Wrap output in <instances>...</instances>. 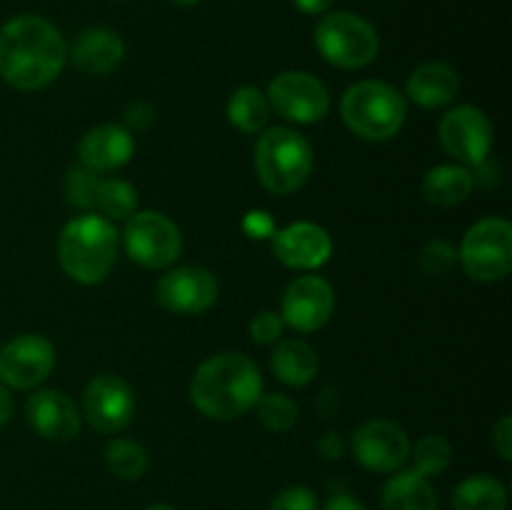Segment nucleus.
Instances as JSON below:
<instances>
[{"label":"nucleus","instance_id":"obj_10","mask_svg":"<svg viewBox=\"0 0 512 510\" xmlns=\"http://www.w3.org/2000/svg\"><path fill=\"white\" fill-rule=\"evenodd\" d=\"M440 143L463 165H480L493 148V125L488 115L473 105H458L440 120Z\"/></svg>","mask_w":512,"mask_h":510},{"label":"nucleus","instance_id":"obj_34","mask_svg":"<svg viewBox=\"0 0 512 510\" xmlns=\"http://www.w3.org/2000/svg\"><path fill=\"white\" fill-rule=\"evenodd\" d=\"M125 123L133 130H138V133H143V130H148L155 123V108L148 100H135L125 110Z\"/></svg>","mask_w":512,"mask_h":510},{"label":"nucleus","instance_id":"obj_9","mask_svg":"<svg viewBox=\"0 0 512 510\" xmlns=\"http://www.w3.org/2000/svg\"><path fill=\"white\" fill-rule=\"evenodd\" d=\"M268 103L280 118L290 123H318L330 110V93L315 75L303 70H285L268 85Z\"/></svg>","mask_w":512,"mask_h":510},{"label":"nucleus","instance_id":"obj_2","mask_svg":"<svg viewBox=\"0 0 512 510\" xmlns=\"http://www.w3.org/2000/svg\"><path fill=\"white\" fill-rule=\"evenodd\" d=\"M263 395L260 370L248 355L218 353L205 360L190 380L195 408L213 420H233L248 413Z\"/></svg>","mask_w":512,"mask_h":510},{"label":"nucleus","instance_id":"obj_7","mask_svg":"<svg viewBox=\"0 0 512 510\" xmlns=\"http://www.w3.org/2000/svg\"><path fill=\"white\" fill-rule=\"evenodd\" d=\"M458 260L480 283L508 278L512 270V225L503 218H485L465 233Z\"/></svg>","mask_w":512,"mask_h":510},{"label":"nucleus","instance_id":"obj_29","mask_svg":"<svg viewBox=\"0 0 512 510\" xmlns=\"http://www.w3.org/2000/svg\"><path fill=\"white\" fill-rule=\"evenodd\" d=\"M450 460H453V450H450L448 440L440 438V435H425L413 448V470L423 478L443 475L448 470Z\"/></svg>","mask_w":512,"mask_h":510},{"label":"nucleus","instance_id":"obj_40","mask_svg":"<svg viewBox=\"0 0 512 510\" xmlns=\"http://www.w3.org/2000/svg\"><path fill=\"white\" fill-rule=\"evenodd\" d=\"M10 418H13V398H10L5 385H0V428L8 425Z\"/></svg>","mask_w":512,"mask_h":510},{"label":"nucleus","instance_id":"obj_1","mask_svg":"<svg viewBox=\"0 0 512 510\" xmlns=\"http://www.w3.org/2000/svg\"><path fill=\"white\" fill-rule=\"evenodd\" d=\"M68 43L40 15H18L0 28V78L15 90H43L63 73Z\"/></svg>","mask_w":512,"mask_h":510},{"label":"nucleus","instance_id":"obj_38","mask_svg":"<svg viewBox=\"0 0 512 510\" xmlns=\"http://www.w3.org/2000/svg\"><path fill=\"white\" fill-rule=\"evenodd\" d=\"M245 225H248L255 238H263V235H268L273 230V223H270V218L265 213H250Z\"/></svg>","mask_w":512,"mask_h":510},{"label":"nucleus","instance_id":"obj_21","mask_svg":"<svg viewBox=\"0 0 512 510\" xmlns=\"http://www.w3.org/2000/svg\"><path fill=\"white\" fill-rule=\"evenodd\" d=\"M383 510H438V495L428 478L415 470H403L385 483L380 495Z\"/></svg>","mask_w":512,"mask_h":510},{"label":"nucleus","instance_id":"obj_15","mask_svg":"<svg viewBox=\"0 0 512 510\" xmlns=\"http://www.w3.org/2000/svg\"><path fill=\"white\" fill-rule=\"evenodd\" d=\"M353 455L373 473H393L408 460L410 440L390 420H368L353 433Z\"/></svg>","mask_w":512,"mask_h":510},{"label":"nucleus","instance_id":"obj_11","mask_svg":"<svg viewBox=\"0 0 512 510\" xmlns=\"http://www.w3.org/2000/svg\"><path fill=\"white\" fill-rule=\"evenodd\" d=\"M158 303L173 315H200L218 300V280L200 265H180L158 280Z\"/></svg>","mask_w":512,"mask_h":510},{"label":"nucleus","instance_id":"obj_25","mask_svg":"<svg viewBox=\"0 0 512 510\" xmlns=\"http://www.w3.org/2000/svg\"><path fill=\"white\" fill-rule=\"evenodd\" d=\"M270 103L265 93H260L253 85L238 88L228 100V120L240 133L255 135L268 125Z\"/></svg>","mask_w":512,"mask_h":510},{"label":"nucleus","instance_id":"obj_16","mask_svg":"<svg viewBox=\"0 0 512 510\" xmlns=\"http://www.w3.org/2000/svg\"><path fill=\"white\" fill-rule=\"evenodd\" d=\"M273 253L283 265L295 270H315L333 255V240L320 225L293 223L273 235Z\"/></svg>","mask_w":512,"mask_h":510},{"label":"nucleus","instance_id":"obj_20","mask_svg":"<svg viewBox=\"0 0 512 510\" xmlns=\"http://www.w3.org/2000/svg\"><path fill=\"white\" fill-rule=\"evenodd\" d=\"M458 90V73L448 63H440V60L418 65L408 78V85H405V95L413 103H418L420 108H443V105L453 103Z\"/></svg>","mask_w":512,"mask_h":510},{"label":"nucleus","instance_id":"obj_33","mask_svg":"<svg viewBox=\"0 0 512 510\" xmlns=\"http://www.w3.org/2000/svg\"><path fill=\"white\" fill-rule=\"evenodd\" d=\"M283 330V318L278 313H273V310H263V313H258L250 320V338L260 345H270L275 340H280Z\"/></svg>","mask_w":512,"mask_h":510},{"label":"nucleus","instance_id":"obj_19","mask_svg":"<svg viewBox=\"0 0 512 510\" xmlns=\"http://www.w3.org/2000/svg\"><path fill=\"white\" fill-rule=\"evenodd\" d=\"M70 58L83 73L88 75H108L123 63L125 43L115 30L108 28H88L78 35L73 43Z\"/></svg>","mask_w":512,"mask_h":510},{"label":"nucleus","instance_id":"obj_12","mask_svg":"<svg viewBox=\"0 0 512 510\" xmlns=\"http://www.w3.org/2000/svg\"><path fill=\"white\" fill-rule=\"evenodd\" d=\"M83 410L98 433L113 435L130 425L135 415V395L118 375H98L83 393Z\"/></svg>","mask_w":512,"mask_h":510},{"label":"nucleus","instance_id":"obj_39","mask_svg":"<svg viewBox=\"0 0 512 510\" xmlns=\"http://www.w3.org/2000/svg\"><path fill=\"white\" fill-rule=\"evenodd\" d=\"M293 3H295V8L305 15H323V13H328L330 5H333V0H293Z\"/></svg>","mask_w":512,"mask_h":510},{"label":"nucleus","instance_id":"obj_30","mask_svg":"<svg viewBox=\"0 0 512 510\" xmlns=\"http://www.w3.org/2000/svg\"><path fill=\"white\" fill-rule=\"evenodd\" d=\"M100 180H103V178H100L95 170L85 168V165H80V168H73L68 175H65V183H63L65 200H68L70 205H75V208H80V210L95 208Z\"/></svg>","mask_w":512,"mask_h":510},{"label":"nucleus","instance_id":"obj_14","mask_svg":"<svg viewBox=\"0 0 512 510\" xmlns=\"http://www.w3.org/2000/svg\"><path fill=\"white\" fill-rule=\"evenodd\" d=\"M333 310L335 293L328 280L320 275H300L285 288L280 318L300 333H313L333 318Z\"/></svg>","mask_w":512,"mask_h":510},{"label":"nucleus","instance_id":"obj_42","mask_svg":"<svg viewBox=\"0 0 512 510\" xmlns=\"http://www.w3.org/2000/svg\"><path fill=\"white\" fill-rule=\"evenodd\" d=\"M145 510H175V508H173V505H168V503H153V505H148Z\"/></svg>","mask_w":512,"mask_h":510},{"label":"nucleus","instance_id":"obj_4","mask_svg":"<svg viewBox=\"0 0 512 510\" xmlns=\"http://www.w3.org/2000/svg\"><path fill=\"white\" fill-rule=\"evenodd\" d=\"M405 98L388 83L380 80H360L345 90L340 100V115L345 125L353 130L358 138L390 140L400 133L405 123Z\"/></svg>","mask_w":512,"mask_h":510},{"label":"nucleus","instance_id":"obj_28","mask_svg":"<svg viewBox=\"0 0 512 510\" xmlns=\"http://www.w3.org/2000/svg\"><path fill=\"white\" fill-rule=\"evenodd\" d=\"M253 408L258 410L260 423L275 433H288L298 423V405L283 393H263Z\"/></svg>","mask_w":512,"mask_h":510},{"label":"nucleus","instance_id":"obj_36","mask_svg":"<svg viewBox=\"0 0 512 510\" xmlns=\"http://www.w3.org/2000/svg\"><path fill=\"white\" fill-rule=\"evenodd\" d=\"M343 438H340V433H325L323 438L318 440V453L323 455L325 460H340L343 458Z\"/></svg>","mask_w":512,"mask_h":510},{"label":"nucleus","instance_id":"obj_22","mask_svg":"<svg viewBox=\"0 0 512 510\" xmlns=\"http://www.w3.org/2000/svg\"><path fill=\"white\" fill-rule=\"evenodd\" d=\"M475 188V175L465 165H435L423 178V195L428 203L453 208L468 200Z\"/></svg>","mask_w":512,"mask_h":510},{"label":"nucleus","instance_id":"obj_23","mask_svg":"<svg viewBox=\"0 0 512 510\" xmlns=\"http://www.w3.org/2000/svg\"><path fill=\"white\" fill-rule=\"evenodd\" d=\"M270 368L280 383L303 388V385L313 383V378L318 375V353L303 340H283L273 350Z\"/></svg>","mask_w":512,"mask_h":510},{"label":"nucleus","instance_id":"obj_8","mask_svg":"<svg viewBox=\"0 0 512 510\" xmlns=\"http://www.w3.org/2000/svg\"><path fill=\"white\" fill-rule=\"evenodd\" d=\"M125 253L138 265L150 270L170 268L183 253V235L180 228L158 210L133 213L125 223L123 233Z\"/></svg>","mask_w":512,"mask_h":510},{"label":"nucleus","instance_id":"obj_17","mask_svg":"<svg viewBox=\"0 0 512 510\" xmlns=\"http://www.w3.org/2000/svg\"><path fill=\"white\" fill-rule=\"evenodd\" d=\"M28 425L50 443H68L80 433V413L60 390H38L25 403Z\"/></svg>","mask_w":512,"mask_h":510},{"label":"nucleus","instance_id":"obj_18","mask_svg":"<svg viewBox=\"0 0 512 510\" xmlns=\"http://www.w3.org/2000/svg\"><path fill=\"white\" fill-rule=\"evenodd\" d=\"M80 165L105 173V170H118L128 165L135 155V140L128 128L123 125H98L88 130L78 145Z\"/></svg>","mask_w":512,"mask_h":510},{"label":"nucleus","instance_id":"obj_37","mask_svg":"<svg viewBox=\"0 0 512 510\" xmlns=\"http://www.w3.org/2000/svg\"><path fill=\"white\" fill-rule=\"evenodd\" d=\"M323 510H368V508H365L358 498H353V495L338 493L325 503Z\"/></svg>","mask_w":512,"mask_h":510},{"label":"nucleus","instance_id":"obj_35","mask_svg":"<svg viewBox=\"0 0 512 510\" xmlns=\"http://www.w3.org/2000/svg\"><path fill=\"white\" fill-rule=\"evenodd\" d=\"M493 445H495V450H498L500 458L503 460L512 458V420H510V415H503V418L498 420V425H495Z\"/></svg>","mask_w":512,"mask_h":510},{"label":"nucleus","instance_id":"obj_6","mask_svg":"<svg viewBox=\"0 0 512 510\" xmlns=\"http://www.w3.org/2000/svg\"><path fill=\"white\" fill-rule=\"evenodd\" d=\"M315 48L335 68L358 70L378 58L380 38L373 25L358 13H328L315 28Z\"/></svg>","mask_w":512,"mask_h":510},{"label":"nucleus","instance_id":"obj_13","mask_svg":"<svg viewBox=\"0 0 512 510\" xmlns=\"http://www.w3.org/2000/svg\"><path fill=\"white\" fill-rule=\"evenodd\" d=\"M55 368V348L43 335H20L0 350V380L8 388L30 390Z\"/></svg>","mask_w":512,"mask_h":510},{"label":"nucleus","instance_id":"obj_26","mask_svg":"<svg viewBox=\"0 0 512 510\" xmlns=\"http://www.w3.org/2000/svg\"><path fill=\"white\" fill-rule=\"evenodd\" d=\"M105 465H108V470L115 478L133 483V480L143 478V473L148 470V453L135 440L115 438L105 448Z\"/></svg>","mask_w":512,"mask_h":510},{"label":"nucleus","instance_id":"obj_32","mask_svg":"<svg viewBox=\"0 0 512 510\" xmlns=\"http://www.w3.org/2000/svg\"><path fill=\"white\" fill-rule=\"evenodd\" d=\"M268 510H318V495L305 485H290L270 500Z\"/></svg>","mask_w":512,"mask_h":510},{"label":"nucleus","instance_id":"obj_24","mask_svg":"<svg viewBox=\"0 0 512 510\" xmlns=\"http://www.w3.org/2000/svg\"><path fill=\"white\" fill-rule=\"evenodd\" d=\"M508 488L493 475H470L455 488L453 510H505Z\"/></svg>","mask_w":512,"mask_h":510},{"label":"nucleus","instance_id":"obj_31","mask_svg":"<svg viewBox=\"0 0 512 510\" xmlns=\"http://www.w3.org/2000/svg\"><path fill=\"white\" fill-rule=\"evenodd\" d=\"M455 263H458V250L443 238L428 240L425 248L420 250V265L428 275H448Z\"/></svg>","mask_w":512,"mask_h":510},{"label":"nucleus","instance_id":"obj_5","mask_svg":"<svg viewBox=\"0 0 512 510\" xmlns=\"http://www.w3.org/2000/svg\"><path fill=\"white\" fill-rule=\"evenodd\" d=\"M255 170L270 193L290 195L303 188L313 173V148L295 130L270 128L255 145Z\"/></svg>","mask_w":512,"mask_h":510},{"label":"nucleus","instance_id":"obj_41","mask_svg":"<svg viewBox=\"0 0 512 510\" xmlns=\"http://www.w3.org/2000/svg\"><path fill=\"white\" fill-rule=\"evenodd\" d=\"M173 5H178V8H193V5H198L200 0H170Z\"/></svg>","mask_w":512,"mask_h":510},{"label":"nucleus","instance_id":"obj_27","mask_svg":"<svg viewBox=\"0 0 512 510\" xmlns=\"http://www.w3.org/2000/svg\"><path fill=\"white\" fill-rule=\"evenodd\" d=\"M95 208L110 220H128L135 213V208H138V193H135V188L128 180H100Z\"/></svg>","mask_w":512,"mask_h":510},{"label":"nucleus","instance_id":"obj_3","mask_svg":"<svg viewBox=\"0 0 512 510\" xmlns=\"http://www.w3.org/2000/svg\"><path fill=\"white\" fill-rule=\"evenodd\" d=\"M60 268L83 285H98L118 260V233L103 215L85 213L73 218L58 238Z\"/></svg>","mask_w":512,"mask_h":510}]
</instances>
